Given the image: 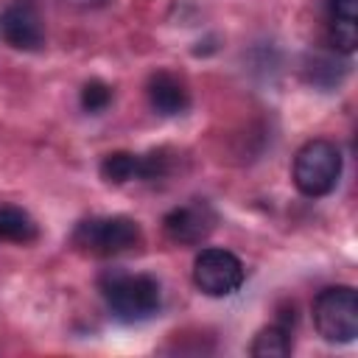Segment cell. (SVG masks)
<instances>
[{
	"label": "cell",
	"instance_id": "obj_8",
	"mask_svg": "<svg viewBox=\"0 0 358 358\" xmlns=\"http://www.w3.org/2000/svg\"><path fill=\"white\" fill-rule=\"evenodd\" d=\"M145 95H148V106L159 117H179L190 109V90H187L185 78L171 70L151 73V78L145 84Z\"/></svg>",
	"mask_w": 358,
	"mask_h": 358
},
{
	"label": "cell",
	"instance_id": "obj_4",
	"mask_svg": "<svg viewBox=\"0 0 358 358\" xmlns=\"http://www.w3.org/2000/svg\"><path fill=\"white\" fill-rule=\"evenodd\" d=\"M313 327L327 344H350L358 336V291L352 285H327L310 305Z\"/></svg>",
	"mask_w": 358,
	"mask_h": 358
},
{
	"label": "cell",
	"instance_id": "obj_11",
	"mask_svg": "<svg viewBox=\"0 0 358 358\" xmlns=\"http://www.w3.org/2000/svg\"><path fill=\"white\" fill-rule=\"evenodd\" d=\"M39 238V224L34 215L17 204H3L0 207V241L8 243H34Z\"/></svg>",
	"mask_w": 358,
	"mask_h": 358
},
{
	"label": "cell",
	"instance_id": "obj_12",
	"mask_svg": "<svg viewBox=\"0 0 358 358\" xmlns=\"http://www.w3.org/2000/svg\"><path fill=\"white\" fill-rule=\"evenodd\" d=\"M101 179L109 185H126L131 179H140V154L131 151H112L101 159Z\"/></svg>",
	"mask_w": 358,
	"mask_h": 358
},
{
	"label": "cell",
	"instance_id": "obj_3",
	"mask_svg": "<svg viewBox=\"0 0 358 358\" xmlns=\"http://www.w3.org/2000/svg\"><path fill=\"white\" fill-rule=\"evenodd\" d=\"M341 176V151L327 137H313L294 154L291 179L294 187L308 199H322L336 190Z\"/></svg>",
	"mask_w": 358,
	"mask_h": 358
},
{
	"label": "cell",
	"instance_id": "obj_15",
	"mask_svg": "<svg viewBox=\"0 0 358 358\" xmlns=\"http://www.w3.org/2000/svg\"><path fill=\"white\" fill-rule=\"evenodd\" d=\"M327 73V87L338 84L347 73V64H336V59H324V56H313V64H308V78L316 84L319 76Z\"/></svg>",
	"mask_w": 358,
	"mask_h": 358
},
{
	"label": "cell",
	"instance_id": "obj_1",
	"mask_svg": "<svg viewBox=\"0 0 358 358\" xmlns=\"http://www.w3.org/2000/svg\"><path fill=\"white\" fill-rule=\"evenodd\" d=\"M98 288L109 313L126 324L151 319L162 305V285L154 274L109 268L98 277Z\"/></svg>",
	"mask_w": 358,
	"mask_h": 358
},
{
	"label": "cell",
	"instance_id": "obj_14",
	"mask_svg": "<svg viewBox=\"0 0 358 358\" xmlns=\"http://www.w3.org/2000/svg\"><path fill=\"white\" fill-rule=\"evenodd\" d=\"M112 98H115V90H112L106 81H101V78L84 81L81 95H78L81 109H84L87 115H101V112H106L109 103H112Z\"/></svg>",
	"mask_w": 358,
	"mask_h": 358
},
{
	"label": "cell",
	"instance_id": "obj_9",
	"mask_svg": "<svg viewBox=\"0 0 358 358\" xmlns=\"http://www.w3.org/2000/svg\"><path fill=\"white\" fill-rule=\"evenodd\" d=\"M294 305L282 313H277V319L271 324H266L263 330H257L249 352L255 358H282L291 355L294 350Z\"/></svg>",
	"mask_w": 358,
	"mask_h": 358
},
{
	"label": "cell",
	"instance_id": "obj_6",
	"mask_svg": "<svg viewBox=\"0 0 358 358\" xmlns=\"http://www.w3.org/2000/svg\"><path fill=\"white\" fill-rule=\"evenodd\" d=\"M215 224H218V213L204 199H190L162 215V232L176 246H199L213 235Z\"/></svg>",
	"mask_w": 358,
	"mask_h": 358
},
{
	"label": "cell",
	"instance_id": "obj_13",
	"mask_svg": "<svg viewBox=\"0 0 358 358\" xmlns=\"http://www.w3.org/2000/svg\"><path fill=\"white\" fill-rule=\"evenodd\" d=\"M176 154L171 148H151L148 154H140V182H159L173 173Z\"/></svg>",
	"mask_w": 358,
	"mask_h": 358
},
{
	"label": "cell",
	"instance_id": "obj_5",
	"mask_svg": "<svg viewBox=\"0 0 358 358\" xmlns=\"http://www.w3.org/2000/svg\"><path fill=\"white\" fill-rule=\"evenodd\" d=\"M246 280L241 257L221 246H207L193 260V285L204 296H232Z\"/></svg>",
	"mask_w": 358,
	"mask_h": 358
},
{
	"label": "cell",
	"instance_id": "obj_2",
	"mask_svg": "<svg viewBox=\"0 0 358 358\" xmlns=\"http://www.w3.org/2000/svg\"><path fill=\"white\" fill-rule=\"evenodd\" d=\"M70 243L90 257H117L140 249L143 229L129 215H92L76 224Z\"/></svg>",
	"mask_w": 358,
	"mask_h": 358
},
{
	"label": "cell",
	"instance_id": "obj_10",
	"mask_svg": "<svg viewBox=\"0 0 358 358\" xmlns=\"http://www.w3.org/2000/svg\"><path fill=\"white\" fill-rule=\"evenodd\" d=\"M330 42L336 53L350 56L358 45V0H330Z\"/></svg>",
	"mask_w": 358,
	"mask_h": 358
},
{
	"label": "cell",
	"instance_id": "obj_7",
	"mask_svg": "<svg viewBox=\"0 0 358 358\" xmlns=\"http://www.w3.org/2000/svg\"><path fill=\"white\" fill-rule=\"evenodd\" d=\"M0 39L14 50H39L45 45V20L31 0H11L0 8Z\"/></svg>",
	"mask_w": 358,
	"mask_h": 358
}]
</instances>
